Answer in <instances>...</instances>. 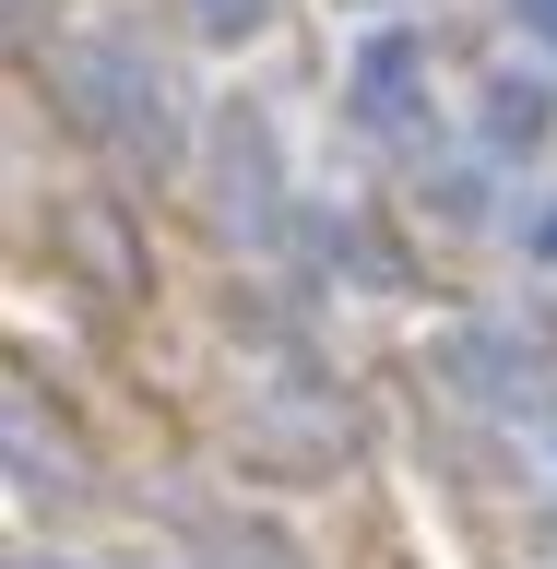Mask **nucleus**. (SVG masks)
<instances>
[{"mask_svg":"<svg viewBox=\"0 0 557 569\" xmlns=\"http://www.w3.org/2000/svg\"><path fill=\"white\" fill-rule=\"evenodd\" d=\"M475 131H487V154H546V142H557V96H546V83H510V71H498V83H487V119H475Z\"/></svg>","mask_w":557,"mask_h":569,"instance_id":"nucleus-1","label":"nucleus"},{"mask_svg":"<svg viewBox=\"0 0 557 569\" xmlns=\"http://www.w3.org/2000/svg\"><path fill=\"white\" fill-rule=\"evenodd\" d=\"M523 368V332H439V380H462V403H498Z\"/></svg>","mask_w":557,"mask_h":569,"instance_id":"nucleus-2","label":"nucleus"},{"mask_svg":"<svg viewBox=\"0 0 557 569\" xmlns=\"http://www.w3.org/2000/svg\"><path fill=\"white\" fill-rule=\"evenodd\" d=\"M261 24H273V0H190V36L202 48H249Z\"/></svg>","mask_w":557,"mask_h":569,"instance_id":"nucleus-3","label":"nucleus"},{"mask_svg":"<svg viewBox=\"0 0 557 569\" xmlns=\"http://www.w3.org/2000/svg\"><path fill=\"white\" fill-rule=\"evenodd\" d=\"M546 439H557V391H546Z\"/></svg>","mask_w":557,"mask_h":569,"instance_id":"nucleus-4","label":"nucleus"}]
</instances>
